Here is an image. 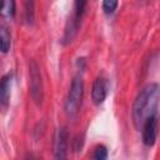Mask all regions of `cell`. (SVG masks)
Instances as JSON below:
<instances>
[{
  "instance_id": "6da1fadb",
  "label": "cell",
  "mask_w": 160,
  "mask_h": 160,
  "mask_svg": "<svg viewBox=\"0 0 160 160\" xmlns=\"http://www.w3.org/2000/svg\"><path fill=\"white\" fill-rule=\"evenodd\" d=\"M159 104V86L158 84L146 85L136 96L132 105V121L138 130L142 122L151 115H156Z\"/></svg>"
},
{
  "instance_id": "7a4b0ae2",
  "label": "cell",
  "mask_w": 160,
  "mask_h": 160,
  "mask_svg": "<svg viewBox=\"0 0 160 160\" xmlns=\"http://www.w3.org/2000/svg\"><path fill=\"white\" fill-rule=\"evenodd\" d=\"M82 96H84V81H82V78L78 75L74 78L70 85L68 98L65 101V111L69 116H74L78 114L81 106Z\"/></svg>"
},
{
  "instance_id": "3957f363",
  "label": "cell",
  "mask_w": 160,
  "mask_h": 160,
  "mask_svg": "<svg viewBox=\"0 0 160 160\" xmlns=\"http://www.w3.org/2000/svg\"><path fill=\"white\" fill-rule=\"evenodd\" d=\"M30 92L34 101L40 104L42 100V81L40 69L34 60L30 62Z\"/></svg>"
},
{
  "instance_id": "277c9868",
  "label": "cell",
  "mask_w": 160,
  "mask_h": 160,
  "mask_svg": "<svg viewBox=\"0 0 160 160\" xmlns=\"http://www.w3.org/2000/svg\"><path fill=\"white\" fill-rule=\"evenodd\" d=\"M110 90V84L106 78L104 76H98L92 84V89H91V99L92 102L95 105H100L105 101V99L108 98Z\"/></svg>"
},
{
  "instance_id": "5b68a950",
  "label": "cell",
  "mask_w": 160,
  "mask_h": 160,
  "mask_svg": "<svg viewBox=\"0 0 160 160\" xmlns=\"http://www.w3.org/2000/svg\"><path fill=\"white\" fill-rule=\"evenodd\" d=\"M140 130L142 131V141L146 146H152L156 141L158 135V116H149L141 125Z\"/></svg>"
},
{
  "instance_id": "8992f818",
  "label": "cell",
  "mask_w": 160,
  "mask_h": 160,
  "mask_svg": "<svg viewBox=\"0 0 160 160\" xmlns=\"http://www.w3.org/2000/svg\"><path fill=\"white\" fill-rule=\"evenodd\" d=\"M68 131L65 128H59L55 134L54 140V152L56 159H65L68 152Z\"/></svg>"
},
{
  "instance_id": "52a82bcc",
  "label": "cell",
  "mask_w": 160,
  "mask_h": 160,
  "mask_svg": "<svg viewBox=\"0 0 160 160\" xmlns=\"http://www.w3.org/2000/svg\"><path fill=\"white\" fill-rule=\"evenodd\" d=\"M11 74H6L0 80V111H6L10 104Z\"/></svg>"
},
{
  "instance_id": "ba28073f",
  "label": "cell",
  "mask_w": 160,
  "mask_h": 160,
  "mask_svg": "<svg viewBox=\"0 0 160 160\" xmlns=\"http://www.w3.org/2000/svg\"><path fill=\"white\" fill-rule=\"evenodd\" d=\"M16 11L15 0H0V16L4 19H12Z\"/></svg>"
},
{
  "instance_id": "9c48e42d",
  "label": "cell",
  "mask_w": 160,
  "mask_h": 160,
  "mask_svg": "<svg viewBox=\"0 0 160 160\" xmlns=\"http://www.w3.org/2000/svg\"><path fill=\"white\" fill-rule=\"evenodd\" d=\"M11 45V38L6 28L0 26V51L8 52Z\"/></svg>"
},
{
  "instance_id": "30bf717a",
  "label": "cell",
  "mask_w": 160,
  "mask_h": 160,
  "mask_svg": "<svg viewBox=\"0 0 160 160\" xmlns=\"http://www.w3.org/2000/svg\"><path fill=\"white\" fill-rule=\"evenodd\" d=\"M118 0H102V10L106 15L112 14L118 8Z\"/></svg>"
},
{
  "instance_id": "8fae6325",
  "label": "cell",
  "mask_w": 160,
  "mask_h": 160,
  "mask_svg": "<svg viewBox=\"0 0 160 160\" xmlns=\"http://www.w3.org/2000/svg\"><path fill=\"white\" fill-rule=\"evenodd\" d=\"M92 158L96 159V160H104V159H106V158H108V150H106V148H105L104 145L96 146L95 150H94Z\"/></svg>"
}]
</instances>
